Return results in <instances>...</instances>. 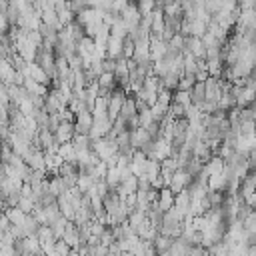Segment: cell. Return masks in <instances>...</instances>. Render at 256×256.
Masks as SVG:
<instances>
[{
  "label": "cell",
  "mask_w": 256,
  "mask_h": 256,
  "mask_svg": "<svg viewBox=\"0 0 256 256\" xmlns=\"http://www.w3.org/2000/svg\"><path fill=\"white\" fill-rule=\"evenodd\" d=\"M20 226H22V230H24V236H36V232H38V228H40V222L32 216V212H28V214H24Z\"/></svg>",
  "instance_id": "7c38bea8"
},
{
  "label": "cell",
  "mask_w": 256,
  "mask_h": 256,
  "mask_svg": "<svg viewBox=\"0 0 256 256\" xmlns=\"http://www.w3.org/2000/svg\"><path fill=\"white\" fill-rule=\"evenodd\" d=\"M110 34H112V36H118V38H124V36L128 34V28H126V24L122 22L120 16H116L114 22L110 24Z\"/></svg>",
  "instance_id": "ffe728a7"
},
{
  "label": "cell",
  "mask_w": 256,
  "mask_h": 256,
  "mask_svg": "<svg viewBox=\"0 0 256 256\" xmlns=\"http://www.w3.org/2000/svg\"><path fill=\"white\" fill-rule=\"evenodd\" d=\"M74 132L78 134H88L90 126H92V112L88 108H80L74 112Z\"/></svg>",
  "instance_id": "6da1fadb"
},
{
  "label": "cell",
  "mask_w": 256,
  "mask_h": 256,
  "mask_svg": "<svg viewBox=\"0 0 256 256\" xmlns=\"http://www.w3.org/2000/svg\"><path fill=\"white\" fill-rule=\"evenodd\" d=\"M132 52H134V40L126 34V36L122 38V56H124V58H132Z\"/></svg>",
  "instance_id": "4dcf8cb0"
},
{
  "label": "cell",
  "mask_w": 256,
  "mask_h": 256,
  "mask_svg": "<svg viewBox=\"0 0 256 256\" xmlns=\"http://www.w3.org/2000/svg\"><path fill=\"white\" fill-rule=\"evenodd\" d=\"M148 140H152V136L146 132V128L136 126V128L130 130V146H132V148H140V146L146 144Z\"/></svg>",
  "instance_id": "9c48e42d"
},
{
  "label": "cell",
  "mask_w": 256,
  "mask_h": 256,
  "mask_svg": "<svg viewBox=\"0 0 256 256\" xmlns=\"http://www.w3.org/2000/svg\"><path fill=\"white\" fill-rule=\"evenodd\" d=\"M52 134H54V140H56L58 144L70 142V140H72V136H74V124H72V122H68V120H60L58 128H56Z\"/></svg>",
  "instance_id": "277c9868"
},
{
  "label": "cell",
  "mask_w": 256,
  "mask_h": 256,
  "mask_svg": "<svg viewBox=\"0 0 256 256\" xmlns=\"http://www.w3.org/2000/svg\"><path fill=\"white\" fill-rule=\"evenodd\" d=\"M100 66H102V72H112V74H114V68H116V58L104 56V58L100 60Z\"/></svg>",
  "instance_id": "d6a6232c"
},
{
  "label": "cell",
  "mask_w": 256,
  "mask_h": 256,
  "mask_svg": "<svg viewBox=\"0 0 256 256\" xmlns=\"http://www.w3.org/2000/svg\"><path fill=\"white\" fill-rule=\"evenodd\" d=\"M66 222H68V220H66V218L60 214L58 218H54V220L48 224V226H50V230H52V234H54V238H62V232H64Z\"/></svg>",
  "instance_id": "cb8c5ba5"
},
{
  "label": "cell",
  "mask_w": 256,
  "mask_h": 256,
  "mask_svg": "<svg viewBox=\"0 0 256 256\" xmlns=\"http://www.w3.org/2000/svg\"><path fill=\"white\" fill-rule=\"evenodd\" d=\"M222 94V84H220V78L216 76H210L204 80V100L208 102H216L218 104V98Z\"/></svg>",
  "instance_id": "7a4b0ae2"
},
{
  "label": "cell",
  "mask_w": 256,
  "mask_h": 256,
  "mask_svg": "<svg viewBox=\"0 0 256 256\" xmlns=\"http://www.w3.org/2000/svg\"><path fill=\"white\" fill-rule=\"evenodd\" d=\"M188 92H190V102L200 108L202 102H204V82H198V80H196Z\"/></svg>",
  "instance_id": "2e32d148"
},
{
  "label": "cell",
  "mask_w": 256,
  "mask_h": 256,
  "mask_svg": "<svg viewBox=\"0 0 256 256\" xmlns=\"http://www.w3.org/2000/svg\"><path fill=\"white\" fill-rule=\"evenodd\" d=\"M64 28L68 30V34H70V38H72L74 42H80V40H82V36H84V28H82V26H80L76 20L68 22Z\"/></svg>",
  "instance_id": "44dd1931"
},
{
  "label": "cell",
  "mask_w": 256,
  "mask_h": 256,
  "mask_svg": "<svg viewBox=\"0 0 256 256\" xmlns=\"http://www.w3.org/2000/svg\"><path fill=\"white\" fill-rule=\"evenodd\" d=\"M136 8H138L140 16L150 14L154 10V0H136Z\"/></svg>",
  "instance_id": "1f68e13d"
},
{
  "label": "cell",
  "mask_w": 256,
  "mask_h": 256,
  "mask_svg": "<svg viewBox=\"0 0 256 256\" xmlns=\"http://www.w3.org/2000/svg\"><path fill=\"white\" fill-rule=\"evenodd\" d=\"M4 214H6V218L10 220V224H20L22 218H24V212H22L18 206H6Z\"/></svg>",
  "instance_id": "603a6c76"
},
{
  "label": "cell",
  "mask_w": 256,
  "mask_h": 256,
  "mask_svg": "<svg viewBox=\"0 0 256 256\" xmlns=\"http://www.w3.org/2000/svg\"><path fill=\"white\" fill-rule=\"evenodd\" d=\"M194 82H196V80H194V74H180L176 88H178V90H190ZM176 88H174V90H176Z\"/></svg>",
  "instance_id": "83f0119b"
},
{
  "label": "cell",
  "mask_w": 256,
  "mask_h": 256,
  "mask_svg": "<svg viewBox=\"0 0 256 256\" xmlns=\"http://www.w3.org/2000/svg\"><path fill=\"white\" fill-rule=\"evenodd\" d=\"M56 204H58L60 214H62L66 220H72V218H74V208H72V204H70L66 192H62L60 196H56Z\"/></svg>",
  "instance_id": "4fadbf2b"
},
{
  "label": "cell",
  "mask_w": 256,
  "mask_h": 256,
  "mask_svg": "<svg viewBox=\"0 0 256 256\" xmlns=\"http://www.w3.org/2000/svg\"><path fill=\"white\" fill-rule=\"evenodd\" d=\"M172 102H176V104H182L184 108L188 106V104H192L190 102V92L188 90H172Z\"/></svg>",
  "instance_id": "d4e9b609"
},
{
  "label": "cell",
  "mask_w": 256,
  "mask_h": 256,
  "mask_svg": "<svg viewBox=\"0 0 256 256\" xmlns=\"http://www.w3.org/2000/svg\"><path fill=\"white\" fill-rule=\"evenodd\" d=\"M96 82H98L100 88H104V90H108V92H112V90L116 88V78H114L112 72H100V74L96 76Z\"/></svg>",
  "instance_id": "e0dca14e"
},
{
  "label": "cell",
  "mask_w": 256,
  "mask_h": 256,
  "mask_svg": "<svg viewBox=\"0 0 256 256\" xmlns=\"http://www.w3.org/2000/svg\"><path fill=\"white\" fill-rule=\"evenodd\" d=\"M120 202H122V198L118 196V192H116L114 188H110V190L102 196V206H104V210H106V216H114L116 210H118V206H120Z\"/></svg>",
  "instance_id": "5b68a950"
},
{
  "label": "cell",
  "mask_w": 256,
  "mask_h": 256,
  "mask_svg": "<svg viewBox=\"0 0 256 256\" xmlns=\"http://www.w3.org/2000/svg\"><path fill=\"white\" fill-rule=\"evenodd\" d=\"M104 180H106L108 188H116V186H118V182H120V170L116 168V164H114V166H108V168H106Z\"/></svg>",
  "instance_id": "d6986e66"
},
{
  "label": "cell",
  "mask_w": 256,
  "mask_h": 256,
  "mask_svg": "<svg viewBox=\"0 0 256 256\" xmlns=\"http://www.w3.org/2000/svg\"><path fill=\"white\" fill-rule=\"evenodd\" d=\"M172 236H168V234H164V232H156V236L152 238V246H154V250H156V254H166L168 252V248H170V244H172Z\"/></svg>",
  "instance_id": "30bf717a"
},
{
  "label": "cell",
  "mask_w": 256,
  "mask_h": 256,
  "mask_svg": "<svg viewBox=\"0 0 256 256\" xmlns=\"http://www.w3.org/2000/svg\"><path fill=\"white\" fill-rule=\"evenodd\" d=\"M190 180H192V176L186 172V170H182V168H178L174 174H172V178H170V182H168V188L176 194V192H180V190H184L188 184H190Z\"/></svg>",
  "instance_id": "3957f363"
},
{
  "label": "cell",
  "mask_w": 256,
  "mask_h": 256,
  "mask_svg": "<svg viewBox=\"0 0 256 256\" xmlns=\"http://www.w3.org/2000/svg\"><path fill=\"white\" fill-rule=\"evenodd\" d=\"M104 52H106V56H110V58L122 56V38L110 34L108 40H106V44H104Z\"/></svg>",
  "instance_id": "8fae6325"
},
{
  "label": "cell",
  "mask_w": 256,
  "mask_h": 256,
  "mask_svg": "<svg viewBox=\"0 0 256 256\" xmlns=\"http://www.w3.org/2000/svg\"><path fill=\"white\" fill-rule=\"evenodd\" d=\"M168 112H170L172 118H182V116H184V106H182V104H176V102H170Z\"/></svg>",
  "instance_id": "836d02e7"
},
{
  "label": "cell",
  "mask_w": 256,
  "mask_h": 256,
  "mask_svg": "<svg viewBox=\"0 0 256 256\" xmlns=\"http://www.w3.org/2000/svg\"><path fill=\"white\" fill-rule=\"evenodd\" d=\"M162 12H164L166 16H180V14H182V6H180L178 0H170V2H166V4L162 6Z\"/></svg>",
  "instance_id": "484cf974"
},
{
  "label": "cell",
  "mask_w": 256,
  "mask_h": 256,
  "mask_svg": "<svg viewBox=\"0 0 256 256\" xmlns=\"http://www.w3.org/2000/svg\"><path fill=\"white\" fill-rule=\"evenodd\" d=\"M132 60L138 62H148L150 60V40H136L134 42V52H132Z\"/></svg>",
  "instance_id": "52a82bcc"
},
{
  "label": "cell",
  "mask_w": 256,
  "mask_h": 256,
  "mask_svg": "<svg viewBox=\"0 0 256 256\" xmlns=\"http://www.w3.org/2000/svg\"><path fill=\"white\" fill-rule=\"evenodd\" d=\"M22 254H42V248L36 236H22Z\"/></svg>",
  "instance_id": "9a60e30c"
},
{
  "label": "cell",
  "mask_w": 256,
  "mask_h": 256,
  "mask_svg": "<svg viewBox=\"0 0 256 256\" xmlns=\"http://www.w3.org/2000/svg\"><path fill=\"white\" fill-rule=\"evenodd\" d=\"M68 188H66V184H64V180H62V176L60 174H52L50 178H48V192L52 194V196H60L62 192H66Z\"/></svg>",
  "instance_id": "5bb4252c"
},
{
  "label": "cell",
  "mask_w": 256,
  "mask_h": 256,
  "mask_svg": "<svg viewBox=\"0 0 256 256\" xmlns=\"http://www.w3.org/2000/svg\"><path fill=\"white\" fill-rule=\"evenodd\" d=\"M62 240L70 246V248H76L80 246V236H78V228L74 224V220H68L66 226H64V232H62Z\"/></svg>",
  "instance_id": "ba28073f"
},
{
  "label": "cell",
  "mask_w": 256,
  "mask_h": 256,
  "mask_svg": "<svg viewBox=\"0 0 256 256\" xmlns=\"http://www.w3.org/2000/svg\"><path fill=\"white\" fill-rule=\"evenodd\" d=\"M8 20H6V16H4V12H0V34H6V30H8Z\"/></svg>",
  "instance_id": "e575fe53"
},
{
  "label": "cell",
  "mask_w": 256,
  "mask_h": 256,
  "mask_svg": "<svg viewBox=\"0 0 256 256\" xmlns=\"http://www.w3.org/2000/svg\"><path fill=\"white\" fill-rule=\"evenodd\" d=\"M206 24H208V20H204L202 16H194V20L190 22L192 36H202V34L206 32Z\"/></svg>",
  "instance_id": "7402d4cb"
},
{
  "label": "cell",
  "mask_w": 256,
  "mask_h": 256,
  "mask_svg": "<svg viewBox=\"0 0 256 256\" xmlns=\"http://www.w3.org/2000/svg\"><path fill=\"white\" fill-rule=\"evenodd\" d=\"M136 118H138V126H142V128H146L154 118H152V114H150V108L148 106H144V108H140L138 112H136Z\"/></svg>",
  "instance_id": "4316f807"
},
{
  "label": "cell",
  "mask_w": 256,
  "mask_h": 256,
  "mask_svg": "<svg viewBox=\"0 0 256 256\" xmlns=\"http://www.w3.org/2000/svg\"><path fill=\"white\" fill-rule=\"evenodd\" d=\"M178 76L180 74H176V72H166L164 76H160L162 78V84H164V88H168V90H174L176 88V84H178Z\"/></svg>",
  "instance_id": "f1b7e54d"
},
{
  "label": "cell",
  "mask_w": 256,
  "mask_h": 256,
  "mask_svg": "<svg viewBox=\"0 0 256 256\" xmlns=\"http://www.w3.org/2000/svg\"><path fill=\"white\" fill-rule=\"evenodd\" d=\"M156 206L160 212H166L168 208L174 206V192L168 188V186H162L158 188V196H156Z\"/></svg>",
  "instance_id": "8992f818"
},
{
  "label": "cell",
  "mask_w": 256,
  "mask_h": 256,
  "mask_svg": "<svg viewBox=\"0 0 256 256\" xmlns=\"http://www.w3.org/2000/svg\"><path fill=\"white\" fill-rule=\"evenodd\" d=\"M222 66H224V62H222V58L220 56H216V58H206V70H208V74L210 76H220V72H222Z\"/></svg>",
  "instance_id": "ac0fdd59"
},
{
  "label": "cell",
  "mask_w": 256,
  "mask_h": 256,
  "mask_svg": "<svg viewBox=\"0 0 256 256\" xmlns=\"http://www.w3.org/2000/svg\"><path fill=\"white\" fill-rule=\"evenodd\" d=\"M24 214H28V212H32L34 210V200H32V196H22L20 194V198H18V204H16Z\"/></svg>",
  "instance_id": "f546056e"
}]
</instances>
